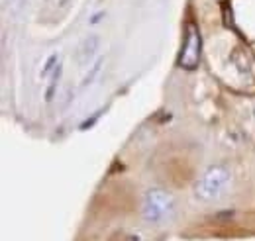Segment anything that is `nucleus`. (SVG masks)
<instances>
[{
    "label": "nucleus",
    "mask_w": 255,
    "mask_h": 241,
    "mask_svg": "<svg viewBox=\"0 0 255 241\" xmlns=\"http://www.w3.org/2000/svg\"><path fill=\"white\" fill-rule=\"evenodd\" d=\"M230 182H232V171L226 165H212L194 182V196L202 202H214L228 192Z\"/></svg>",
    "instance_id": "obj_1"
},
{
    "label": "nucleus",
    "mask_w": 255,
    "mask_h": 241,
    "mask_svg": "<svg viewBox=\"0 0 255 241\" xmlns=\"http://www.w3.org/2000/svg\"><path fill=\"white\" fill-rule=\"evenodd\" d=\"M75 4V0H43V12L59 20L69 12V8Z\"/></svg>",
    "instance_id": "obj_5"
},
{
    "label": "nucleus",
    "mask_w": 255,
    "mask_h": 241,
    "mask_svg": "<svg viewBox=\"0 0 255 241\" xmlns=\"http://www.w3.org/2000/svg\"><path fill=\"white\" fill-rule=\"evenodd\" d=\"M200 55H202V35L198 26L189 20L185 24V39L183 47L179 53V67L185 71H194L200 65Z\"/></svg>",
    "instance_id": "obj_3"
},
{
    "label": "nucleus",
    "mask_w": 255,
    "mask_h": 241,
    "mask_svg": "<svg viewBox=\"0 0 255 241\" xmlns=\"http://www.w3.org/2000/svg\"><path fill=\"white\" fill-rule=\"evenodd\" d=\"M57 63H59V55H51L49 59L45 61V67H43V71H41V79L49 77V75L53 73V69L57 67Z\"/></svg>",
    "instance_id": "obj_8"
},
{
    "label": "nucleus",
    "mask_w": 255,
    "mask_h": 241,
    "mask_svg": "<svg viewBox=\"0 0 255 241\" xmlns=\"http://www.w3.org/2000/svg\"><path fill=\"white\" fill-rule=\"evenodd\" d=\"M98 49H100V37L95 35V33L87 35V37L81 41L79 51H77V61H79V65H81V67H87V65L96 57Z\"/></svg>",
    "instance_id": "obj_4"
},
{
    "label": "nucleus",
    "mask_w": 255,
    "mask_h": 241,
    "mask_svg": "<svg viewBox=\"0 0 255 241\" xmlns=\"http://www.w3.org/2000/svg\"><path fill=\"white\" fill-rule=\"evenodd\" d=\"M141 214H143L145 222L161 224V222L173 218V214H175V198L163 188H149L143 194Z\"/></svg>",
    "instance_id": "obj_2"
},
{
    "label": "nucleus",
    "mask_w": 255,
    "mask_h": 241,
    "mask_svg": "<svg viewBox=\"0 0 255 241\" xmlns=\"http://www.w3.org/2000/svg\"><path fill=\"white\" fill-rule=\"evenodd\" d=\"M61 71H63V67H61V63H57V67H55V69H53V73L49 75L51 79H49V85H47V91H45V102H51V100H53L55 91H57L59 77H61Z\"/></svg>",
    "instance_id": "obj_6"
},
{
    "label": "nucleus",
    "mask_w": 255,
    "mask_h": 241,
    "mask_svg": "<svg viewBox=\"0 0 255 241\" xmlns=\"http://www.w3.org/2000/svg\"><path fill=\"white\" fill-rule=\"evenodd\" d=\"M22 4H24V0H8V6H10V10H14V12H16Z\"/></svg>",
    "instance_id": "obj_9"
},
{
    "label": "nucleus",
    "mask_w": 255,
    "mask_h": 241,
    "mask_svg": "<svg viewBox=\"0 0 255 241\" xmlns=\"http://www.w3.org/2000/svg\"><path fill=\"white\" fill-rule=\"evenodd\" d=\"M102 63H104V59H98L96 63H93L91 65V69H89V73L85 75V79H83V83H81V87L85 89V87H89L93 81H95V77L100 73V67H102Z\"/></svg>",
    "instance_id": "obj_7"
}]
</instances>
